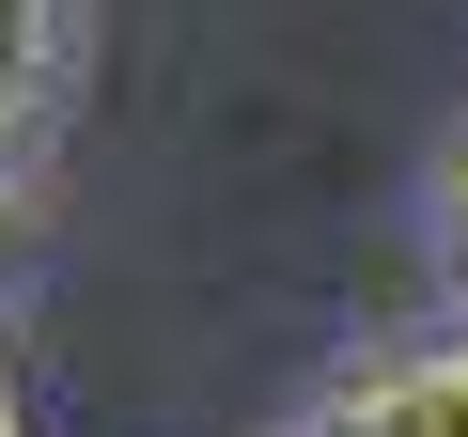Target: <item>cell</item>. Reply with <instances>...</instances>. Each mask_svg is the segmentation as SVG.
Returning a JSON list of instances; mask_svg holds the SVG:
<instances>
[{"instance_id":"1","label":"cell","mask_w":468,"mask_h":437,"mask_svg":"<svg viewBox=\"0 0 468 437\" xmlns=\"http://www.w3.org/2000/svg\"><path fill=\"white\" fill-rule=\"evenodd\" d=\"M313 437H468V344H390V359H344Z\"/></svg>"},{"instance_id":"2","label":"cell","mask_w":468,"mask_h":437,"mask_svg":"<svg viewBox=\"0 0 468 437\" xmlns=\"http://www.w3.org/2000/svg\"><path fill=\"white\" fill-rule=\"evenodd\" d=\"M63 63H79V0H0V187H32L63 125Z\"/></svg>"},{"instance_id":"3","label":"cell","mask_w":468,"mask_h":437,"mask_svg":"<svg viewBox=\"0 0 468 437\" xmlns=\"http://www.w3.org/2000/svg\"><path fill=\"white\" fill-rule=\"evenodd\" d=\"M32 266V187H0V282Z\"/></svg>"},{"instance_id":"4","label":"cell","mask_w":468,"mask_h":437,"mask_svg":"<svg viewBox=\"0 0 468 437\" xmlns=\"http://www.w3.org/2000/svg\"><path fill=\"white\" fill-rule=\"evenodd\" d=\"M0 437H32V406H16V359H0Z\"/></svg>"},{"instance_id":"5","label":"cell","mask_w":468,"mask_h":437,"mask_svg":"<svg viewBox=\"0 0 468 437\" xmlns=\"http://www.w3.org/2000/svg\"><path fill=\"white\" fill-rule=\"evenodd\" d=\"M452 218H468V172H452Z\"/></svg>"}]
</instances>
